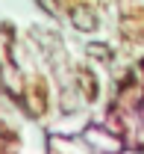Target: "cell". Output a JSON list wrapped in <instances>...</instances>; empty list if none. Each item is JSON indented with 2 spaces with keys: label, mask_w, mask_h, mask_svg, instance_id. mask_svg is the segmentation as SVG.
<instances>
[{
  "label": "cell",
  "mask_w": 144,
  "mask_h": 154,
  "mask_svg": "<svg viewBox=\"0 0 144 154\" xmlns=\"http://www.w3.org/2000/svg\"><path fill=\"white\" fill-rule=\"evenodd\" d=\"M85 51H88V57L100 59V62H112V48H109V45H103V42H91Z\"/></svg>",
  "instance_id": "obj_4"
},
{
  "label": "cell",
  "mask_w": 144,
  "mask_h": 154,
  "mask_svg": "<svg viewBox=\"0 0 144 154\" xmlns=\"http://www.w3.org/2000/svg\"><path fill=\"white\" fill-rule=\"evenodd\" d=\"M76 83H79L82 95L88 98V101H97V95H100V86H97V77L91 74L88 68H76Z\"/></svg>",
  "instance_id": "obj_2"
},
{
  "label": "cell",
  "mask_w": 144,
  "mask_h": 154,
  "mask_svg": "<svg viewBox=\"0 0 144 154\" xmlns=\"http://www.w3.org/2000/svg\"><path fill=\"white\" fill-rule=\"evenodd\" d=\"M71 24L76 30H82V33H91V30H97L100 27V21H97V12L85 6V3H79V6H73L71 9Z\"/></svg>",
  "instance_id": "obj_1"
},
{
  "label": "cell",
  "mask_w": 144,
  "mask_h": 154,
  "mask_svg": "<svg viewBox=\"0 0 144 154\" xmlns=\"http://www.w3.org/2000/svg\"><path fill=\"white\" fill-rule=\"evenodd\" d=\"M44 107H47V95H44V89H41V86H33L30 95H27V110H30V116H41V113H44Z\"/></svg>",
  "instance_id": "obj_3"
},
{
  "label": "cell",
  "mask_w": 144,
  "mask_h": 154,
  "mask_svg": "<svg viewBox=\"0 0 144 154\" xmlns=\"http://www.w3.org/2000/svg\"><path fill=\"white\" fill-rule=\"evenodd\" d=\"M41 6H47L50 15H59V12H62V9H59V0H41Z\"/></svg>",
  "instance_id": "obj_5"
}]
</instances>
